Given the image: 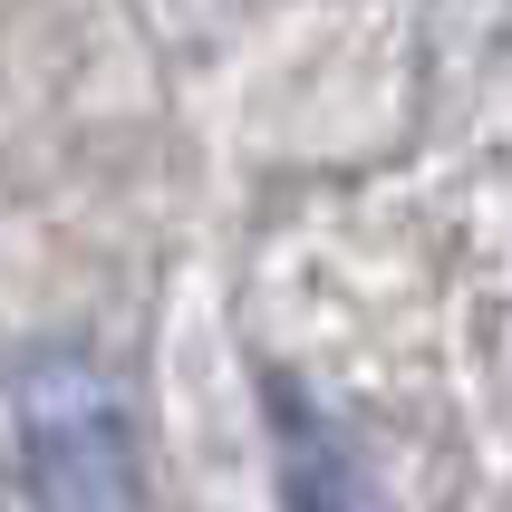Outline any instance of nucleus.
<instances>
[{
    "label": "nucleus",
    "mask_w": 512,
    "mask_h": 512,
    "mask_svg": "<svg viewBox=\"0 0 512 512\" xmlns=\"http://www.w3.org/2000/svg\"><path fill=\"white\" fill-rule=\"evenodd\" d=\"M20 484L29 512H136V416L78 348L20 368Z\"/></svg>",
    "instance_id": "obj_1"
}]
</instances>
